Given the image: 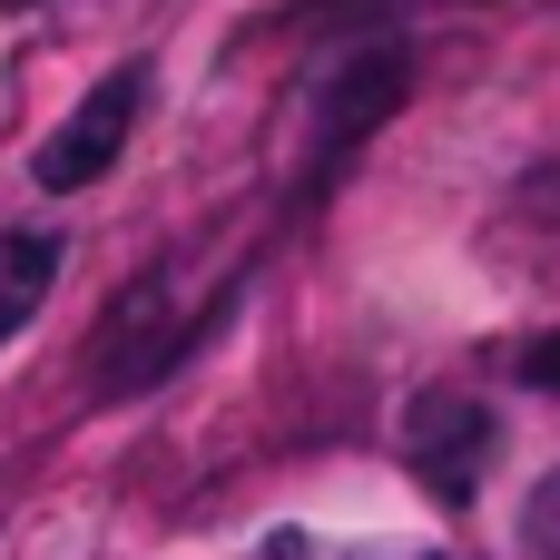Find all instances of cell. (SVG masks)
<instances>
[{
    "instance_id": "cell-6",
    "label": "cell",
    "mask_w": 560,
    "mask_h": 560,
    "mask_svg": "<svg viewBox=\"0 0 560 560\" xmlns=\"http://www.w3.org/2000/svg\"><path fill=\"white\" fill-rule=\"evenodd\" d=\"M522 364H532V384H551V394H560V335H541V345H532Z\"/></svg>"
},
{
    "instance_id": "cell-5",
    "label": "cell",
    "mask_w": 560,
    "mask_h": 560,
    "mask_svg": "<svg viewBox=\"0 0 560 560\" xmlns=\"http://www.w3.org/2000/svg\"><path fill=\"white\" fill-rule=\"evenodd\" d=\"M522 551L532 560H560V482L532 492V522H522Z\"/></svg>"
},
{
    "instance_id": "cell-2",
    "label": "cell",
    "mask_w": 560,
    "mask_h": 560,
    "mask_svg": "<svg viewBox=\"0 0 560 560\" xmlns=\"http://www.w3.org/2000/svg\"><path fill=\"white\" fill-rule=\"evenodd\" d=\"M413 443H423V482H433L443 502H472V482H482V443H492V413L463 404V394H433L423 423H413Z\"/></svg>"
},
{
    "instance_id": "cell-1",
    "label": "cell",
    "mask_w": 560,
    "mask_h": 560,
    "mask_svg": "<svg viewBox=\"0 0 560 560\" xmlns=\"http://www.w3.org/2000/svg\"><path fill=\"white\" fill-rule=\"evenodd\" d=\"M138 108H148V59H118L59 128H49V148H39V187L49 197H69V187H98L108 167H118V148H128V128H138Z\"/></svg>"
},
{
    "instance_id": "cell-4",
    "label": "cell",
    "mask_w": 560,
    "mask_h": 560,
    "mask_svg": "<svg viewBox=\"0 0 560 560\" xmlns=\"http://www.w3.org/2000/svg\"><path fill=\"white\" fill-rule=\"evenodd\" d=\"M256 560H463V551H345V541H325V532H276Z\"/></svg>"
},
{
    "instance_id": "cell-3",
    "label": "cell",
    "mask_w": 560,
    "mask_h": 560,
    "mask_svg": "<svg viewBox=\"0 0 560 560\" xmlns=\"http://www.w3.org/2000/svg\"><path fill=\"white\" fill-rule=\"evenodd\" d=\"M49 285H59V236H39V226H0V345L39 315Z\"/></svg>"
}]
</instances>
